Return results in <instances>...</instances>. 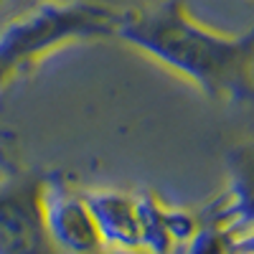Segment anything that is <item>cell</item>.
Listing matches in <instances>:
<instances>
[{
	"instance_id": "52a82bcc",
	"label": "cell",
	"mask_w": 254,
	"mask_h": 254,
	"mask_svg": "<svg viewBox=\"0 0 254 254\" xmlns=\"http://www.w3.org/2000/svg\"><path fill=\"white\" fill-rule=\"evenodd\" d=\"M145 254H173L198 229V214L165 203L155 193H140Z\"/></svg>"
},
{
	"instance_id": "8992f818",
	"label": "cell",
	"mask_w": 254,
	"mask_h": 254,
	"mask_svg": "<svg viewBox=\"0 0 254 254\" xmlns=\"http://www.w3.org/2000/svg\"><path fill=\"white\" fill-rule=\"evenodd\" d=\"M224 193L206 208L239 234L247 226H254V137L231 147L224 158Z\"/></svg>"
},
{
	"instance_id": "3957f363",
	"label": "cell",
	"mask_w": 254,
	"mask_h": 254,
	"mask_svg": "<svg viewBox=\"0 0 254 254\" xmlns=\"http://www.w3.org/2000/svg\"><path fill=\"white\" fill-rule=\"evenodd\" d=\"M41 219L56 254H107L87 193L69 178L41 176Z\"/></svg>"
},
{
	"instance_id": "9c48e42d",
	"label": "cell",
	"mask_w": 254,
	"mask_h": 254,
	"mask_svg": "<svg viewBox=\"0 0 254 254\" xmlns=\"http://www.w3.org/2000/svg\"><path fill=\"white\" fill-rule=\"evenodd\" d=\"M234 254H254V226H247L234 237Z\"/></svg>"
},
{
	"instance_id": "277c9868",
	"label": "cell",
	"mask_w": 254,
	"mask_h": 254,
	"mask_svg": "<svg viewBox=\"0 0 254 254\" xmlns=\"http://www.w3.org/2000/svg\"><path fill=\"white\" fill-rule=\"evenodd\" d=\"M0 254H56L41 219V176L0 183Z\"/></svg>"
},
{
	"instance_id": "7a4b0ae2",
	"label": "cell",
	"mask_w": 254,
	"mask_h": 254,
	"mask_svg": "<svg viewBox=\"0 0 254 254\" xmlns=\"http://www.w3.org/2000/svg\"><path fill=\"white\" fill-rule=\"evenodd\" d=\"M117 15L99 0H38L0 28V89L64 49L115 38Z\"/></svg>"
},
{
	"instance_id": "6da1fadb",
	"label": "cell",
	"mask_w": 254,
	"mask_h": 254,
	"mask_svg": "<svg viewBox=\"0 0 254 254\" xmlns=\"http://www.w3.org/2000/svg\"><path fill=\"white\" fill-rule=\"evenodd\" d=\"M115 38L221 104H254V23L226 33L198 20L186 0L120 8Z\"/></svg>"
},
{
	"instance_id": "30bf717a",
	"label": "cell",
	"mask_w": 254,
	"mask_h": 254,
	"mask_svg": "<svg viewBox=\"0 0 254 254\" xmlns=\"http://www.w3.org/2000/svg\"><path fill=\"white\" fill-rule=\"evenodd\" d=\"M5 3H8V0H0V8H3V5H5Z\"/></svg>"
},
{
	"instance_id": "ba28073f",
	"label": "cell",
	"mask_w": 254,
	"mask_h": 254,
	"mask_svg": "<svg viewBox=\"0 0 254 254\" xmlns=\"http://www.w3.org/2000/svg\"><path fill=\"white\" fill-rule=\"evenodd\" d=\"M234 231L216 214L203 208L198 214V229L183 247V254H234Z\"/></svg>"
},
{
	"instance_id": "5b68a950",
	"label": "cell",
	"mask_w": 254,
	"mask_h": 254,
	"mask_svg": "<svg viewBox=\"0 0 254 254\" xmlns=\"http://www.w3.org/2000/svg\"><path fill=\"white\" fill-rule=\"evenodd\" d=\"M84 193L107 254H145L140 193H127L117 188H89Z\"/></svg>"
}]
</instances>
